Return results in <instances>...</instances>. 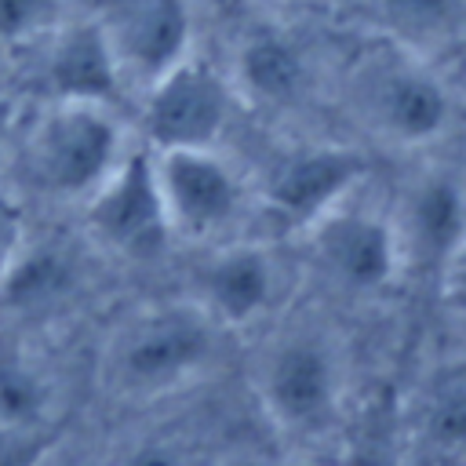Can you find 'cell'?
Segmentation results:
<instances>
[{
	"mask_svg": "<svg viewBox=\"0 0 466 466\" xmlns=\"http://www.w3.org/2000/svg\"><path fill=\"white\" fill-rule=\"evenodd\" d=\"M15 146H22L18 157L29 186L47 200L76 208H84L131 153L116 106L84 98H47Z\"/></svg>",
	"mask_w": 466,
	"mask_h": 466,
	"instance_id": "obj_2",
	"label": "cell"
},
{
	"mask_svg": "<svg viewBox=\"0 0 466 466\" xmlns=\"http://www.w3.org/2000/svg\"><path fill=\"white\" fill-rule=\"evenodd\" d=\"M269 466H320L313 459H288V462H269Z\"/></svg>",
	"mask_w": 466,
	"mask_h": 466,
	"instance_id": "obj_23",
	"label": "cell"
},
{
	"mask_svg": "<svg viewBox=\"0 0 466 466\" xmlns=\"http://www.w3.org/2000/svg\"><path fill=\"white\" fill-rule=\"evenodd\" d=\"M306 244L317 266L339 288L357 295H379L404 273L390 215L360 208L353 204V197L313 222L306 229Z\"/></svg>",
	"mask_w": 466,
	"mask_h": 466,
	"instance_id": "obj_11",
	"label": "cell"
},
{
	"mask_svg": "<svg viewBox=\"0 0 466 466\" xmlns=\"http://www.w3.org/2000/svg\"><path fill=\"white\" fill-rule=\"evenodd\" d=\"M116 466H197V459H193L189 444H182L178 437H167V433L160 437L157 433V437L135 441Z\"/></svg>",
	"mask_w": 466,
	"mask_h": 466,
	"instance_id": "obj_19",
	"label": "cell"
},
{
	"mask_svg": "<svg viewBox=\"0 0 466 466\" xmlns=\"http://www.w3.org/2000/svg\"><path fill=\"white\" fill-rule=\"evenodd\" d=\"M229 331L193 299L146 302L124 313L102 342L98 379L116 400L153 404L218 371Z\"/></svg>",
	"mask_w": 466,
	"mask_h": 466,
	"instance_id": "obj_1",
	"label": "cell"
},
{
	"mask_svg": "<svg viewBox=\"0 0 466 466\" xmlns=\"http://www.w3.org/2000/svg\"><path fill=\"white\" fill-rule=\"evenodd\" d=\"M353 95L360 120L382 142L404 149L437 142L455 113L448 84L437 76V69L397 44L357 66Z\"/></svg>",
	"mask_w": 466,
	"mask_h": 466,
	"instance_id": "obj_5",
	"label": "cell"
},
{
	"mask_svg": "<svg viewBox=\"0 0 466 466\" xmlns=\"http://www.w3.org/2000/svg\"><path fill=\"white\" fill-rule=\"evenodd\" d=\"M251 386L273 430L295 441H324L342 419L346 353L328 328L291 324L258 353Z\"/></svg>",
	"mask_w": 466,
	"mask_h": 466,
	"instance_id": "obj_3",
	"label": "cell"
},
{
	"mask_svg": "<svg viewBox=\"0 0 466 466\" xmlns=\"http://www.w3.org/2000/svg\"><path fill=\"white\" fill-rule=\"evenodd\" d=\"M306 55L295 40H288L277 29H255L240 40L233 55L229 84L237 98H248L251 106L284 109L306 91Z\"/></svg>",
	"mask_w": 466,
	"mask_h": 466,
	"instance_id": "obj_14",
	"label": "cell"
},
{
	"mask_svg": "<svg viewBox=\"0 0 466 466\" xmlns=\"http://www.w3.org/2000/svg\"><path fill=\"white\" fill-rule=\"evenodd\" d=\"M375 11L390 33V44L426 62L466 25V0H375Z\"/></svg>",
	"mask_w": 466,
	"mask_h": 466,
	"instance_id": "obj_16",
	"label": "cell"
},
{
	"mask_svg": "<svg viewBox=\"0 0 466 466\" xmlns=\"http://www.w3.org/2000/svg\"><path fill=\"white\" fill-rule=\"evenodd\" d=\"M80 218L91 240L116 258L149 262L167 251L171 229L160 204L149 146H131L120 167L80 208Z\"/></svg>",
	"mask_w": 466,
	"mask_h": 466,
	"instance_id": "obj_10",
	"label": "cell"
},
{
	"mask_svg": "<svg viewBox=\"0 0 466 466\" xmlns=\"http://www.w3.org/2000/svg\"><path fill=\"white\" fill-rule=\"evenodd\" d=\"M408 466H466V382L433 390L411 433Z\"/></svg>",
	"mask_w": 466,
	"mask_h": 466,
	"instance_id": "obj_17",
	"label": "cell"
},
{
	"mask_svg": "<svg viewBox=\"0 0 466 466\" xmlns=\"http://www.w3.org/2000/svg\"><path fill=\"white\" fill-rule=\"evenodd\" d=\"M0 430H58V382L40 357L0 346Z\"/></svg>",
	"mask_w": 466,
	"mask_h": 466,
	"instance_id": "obj_15",
	"label": "cell"
},
{
	"mask_svg": "<svg viewBox=\"0 0 466 466\" xmlns=\"http://www.w3.org/2000/svg\"><path fill=\"white\" fill-rule=\"evenodd\" d=\"M15 142H18V102L0 95V167L11 157Z\"/></svg>",
	"mask_w": 466,
	"mask_h": 466,
	"instance_id": "obj_22",
	"label": "cell"
},
{
	"mask_svg": "<svg viewBox=\"0 0 466 466\" xmlns=\"http://www.w3.org/2000/svg\"><path fill=\"white\" fill-rule=\"evenodd\" d=\"M95 25L113 55L124 91L146 95L193 55V11L186 0H98Z\"/></svg>",
	"mask_w": 466,
	"mask_h": 466,
	"instance_id": "obj_8",
	"label": "cell"
},
{
	"mask_svg": "<svg viewBox=\"0 0 466 466\" xmlns=\"http://www.w3.org/2000/svg\"><path fill=\"white\" fill-rule=\"evenodd\" d=\"M237 91L226 73L189 55L142 95V146L164 149H218L233 120Z\"/></svg>",
	"mask_w": 466,
	"mask_h": 466,
	"instance_id": "obj_6",
	"label": "cell"
},
{
	"mask_svg": "<svg viewBox=\"0 0 466 466\" xmlns=\"http://www.w3.org/2000/svg\"><path fill=\"white\" fill-rule=\"evenodd\" d=\"M368 178V157L342 142H306L284 149L266 178L258 197V208H266L280 226L291 233H306L313 222H320L328 211L357 197V189Z\"/></svg>",
	"mask_w": 466,
	"mask_h": 466,
	"instance_id": "obj_7",
	"label": "cell"
},
{
	"mask_svg": "<svg viewBox=\"0 0 466 466\" xmlns=\"http://www.w3.org/2000/svg\"><path fill=\"white\" fill-rule=\"evenodd\" d=\"M153 171L171 240L204 248L237 240L258 204L244 171L222 149H164L153 153Z\"/></svg>",
	"mask_w": 466,
	"mask_h": 466,
	"instance_id": "obj_4",
	"label": "cell"
},
{
	"mask_svg": "<svg viewBox=\"0 0 466 466\" xmlns=\"http://www.w3.org/2000/svg\"><path fill=\"white\" fill-rule=\"evenodd\" d=\"M390 222L400 269L441 277L466 248V186L448 171H426L404 189Z\"/></svg>",
	"mask_w": 466,
	"mask_h": 466,
	"instance_id": "obj_12",
	"label": "cell"
},
{
	"mask_svg": "<svg viewBox=\"0 0 466 466\" xmlns=\"http://www.w3.org/2000/svg\"><path fill=\"white\" fill-rule=\"evenodd\" d=\"M66 22V0H0V44L18 47L51 36Z\"/></svg>",
	"mask_w": 466,
	"mask_h": 466,
	"instance_id": "obj_18",
	"label": "cell"
},
{
	"mask_svg": "<svg viewBox=\"0 0 466 466\" xmlns=\"http://www.w3.org/2000/svg\"><path fill=\"white\" fill-rule=\"evenodd\" d=\"M44 40H47V58H44L47 98H84V102L116 106L124 84L95 18H76V22L66 18Z\"/></svg>",
	"mask_w": 466,
	"mask_h": 466,
	"instance_id": "obj_13",
	"label": "cell"
},
{
	"mask_svg": "<svg viewBox=\"0 0 466 466\" xmlns=\"http://www.w3.org/2000/svg\"><path fill=\"white\" fill-rule=\"evenodd\" d=\"M22 248H25V218H22V208L0 189V284L11 273L15 258L22 255Z\"/></svg>",
	"mask_w": 466,
	"mask_h": 466,
	"instance_id": "obj_20",
	"label": "cell"
},
{
	"mask_svg": "<svg viewBox=\"0 0 466 466\" xmlns=\"http://www.w3.org/2000/svg\"><path fill=\"white\" fill-rule=\"evenodd\" d=\"M441 284H444V299L455 313L466 317V248L451 258V266L441 273Z\"/></svg>",
	"mask_w": 466,
	"mask_h": 466,
	"instance_id": "obj_21",
	"label": "cell"
},
{
	"mask_svg": "<svg viewBox=\"0 0 466 466\" xmlns=\"http://www.w3.org/2000/svg\"><path fill=\"white\" fill-rule=\"evenodd\" d=\"M288 291V266L266 240L237 237L208 251L193 273V299L229 335L269 320Z\"/></svg>",
	"mask_w": 466,
	"mask_h": 466,
	"instance_id": "obj_9",
	"label": "cell"
}]
</instances>
